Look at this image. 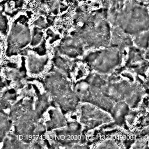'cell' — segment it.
I'll list each match as a JSON object with an SVG mask.
<instances>
[{
	"instance_id": "1",
	"label": "cell",
	"mask_w": 149,
	"mask_h": 149,
	"mask_svg": "<svg viewBox=\"0 0 149 149\" xmlns=\"http://www.w3.org/2000/svg\"><path fill=\"white\" fill-rule=\"evenodd\" d=\"M30 41V30L26 20L22 17L16 19L12 24L6 40L5 55L10 57L26 47Z\"/></svg>"
},
{
	"instance_id": "2",
	"label": "cell",
	"mask_w": 149,
	"mask_h": 149,
	"mask_svg": "<svg viewBox=\"0 0 149 149\" xmlns=\"http://www.w3.org/2000/svg\"><path fill=\"white\" fill-rule=\"evenodd\" d=\"M16 98V92L13 88L4 90L0 96V109L5 110L10 108Z\"/></svg>"
},
{
	"instance_id": "3",
	"label": "cell",
	"mask_w": 149,
	"mask_h": 149,
	"mask_svg": "<svg viewBox=\"0 0 149 149\" xmlns=\"http://www.w3.org/2000/svg\"><path fill=\"white\" fill-rule=\"evenodd\" d=\"M13 124V120L3 110L0 109V143L9 133Z\"/></svg>"
},
{
	"instance_id": "4",
	"label": "cell",
	"mask_w": 149,
	"mask_h": 149,
	"mask_svg": "<svg viewBox=\"0 0 149 149\" xmlns=\"http://www.w3.org/2000/svg\"><path fill=\"white\" fill-rule=\"evenodd\" d=\"M2 147L3 148H21L27 147L23 141L17 139L16 134L8 133L2 141Z\"/></svg>"
},
{
	"instance_id": "5",
	"label": "cell",
	"mask_w": 149,
	"mask_h": 149,
	"mask_svg": "<svg viewBox=\"0 0 149 149\" xmlns=\"http://www.w3.org/2000/svg\"><path fill=\"white\" fill-rule=\"evenodd\" d=\"M8 30V21L6 16L2 11H0V33L4 36L7 34Z\"/></svg>"
},
{
	"instance_id": "6",
	"label": "cell",
	"mask_w": 149,
	"mask_h": 149,
	"mask_svg": "<svg viewBox=\"0 0 149 149\" xmlns=\"http://www.w3.org/2000/svg\"><path fill=\"white\" fill-rule=\"evenodd\" d=\"M1 52H2V49H1V46L0 44V58H1Z\"/></svg>"
}]
</instances>
